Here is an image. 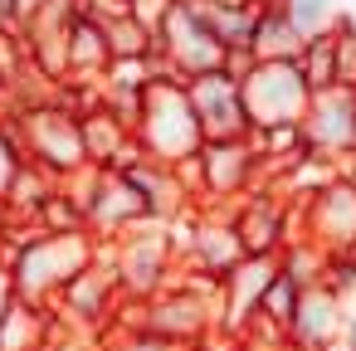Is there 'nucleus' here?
Masks as SVG:
<instances>
[{
    "mask_svg": "<svg viewBox=\"0 0 356 351\" xmlns=\"http://www.w3.org/2000/svg\"><path fill=\"white\" fill-rule=\"evenodd\" d=\"M108 64H113V59H108L103 20L79 6V15L69 20V40H64V69H69V79H79V83H98V79L108 74Z\"/></svg>",
    "mask_w": 356,
    "mask_h": 351,
    "instance_id": "2eb2a0df",
    "label": "nucleus"
},
{
    "mask_svg": "<svg viewBox=\"0 0 356 351\" xmlns=\"http://www.w3.org/2000/svg\"><path fill=\"white\" fill-rule=\"evenodd\" d=\"M118 278H113V268H108V259L98 254V263H88L64 293H59V307H54V317L59 322H69V327H88V332H98V327H113L118 322Z\"/></svg>",
    "mask_w": 356,
    "mask_h": 351,
    "instance_id": "9b49d317",
    "label": "nucleus"
},
{
    "mask_svg": "<svg viewBox=\"0 0 356 351\" xmlns=\"http://www.w3.org/2000/svg\"><path fill=\"white\" fill-rule=\"evenodd\" d=\"M103 35H108V59H152V49H156V35L132 15L103 20Z\"/></svg>",
    "mask_w": 356,
    "mask_h": 351,
    "instance_id": "412c9836",
    "label": "nucleus"
},
{
    "mask_svg": "<svg viewBox=\"0 0 356 351\" xmlns=\"http://www.w3.org/2000/svg\"><path fill=\"white\" fill-rule=\"evenodd\" d=\"M0 83H6V79H0Z\"/></svg>",
    "mask_w": 356,
    "mask_h": 351,
    "instance_id": "cd10ccee",
    "label": "nucleus"
},
{
    "mask_svg": "<svg viewBox=\"0 0 356 351\" xmlns=\"http://www.w3.org/2000/svg\"><path fill=\"white\" fill-rule=\"evenodd\" d=\"M273 273H278V259H239L220 278V302L215 307H220V332L225 336H239L259 317V302H264Z\"/></svg>",
    "mask_w": 356,
    "mask_h": 351,
    "instance_id": "ddd939ff",
    "label": "nucleus"
},
{
    "mask_svg": "<svg viewBox=\"0 0 356 351\" xmlns=\"http://www.w3.org/2000/svg\"><path fill=\"white\" fill-rule=\"evenodd\" d=\"M15 122H20V147H25V161H30V166H40V171L54 176V181H74L79 171H88V152H83V127H79V117H69V113L54 108L49 98L20 108Z\"/></svg>",
    "mask_w": 356,
    "mask_h": 351,
    "instance_id": "7ed1b4c3",
    "label": "nucleus"
},
{
    "mask_svg": "<svg viewBox=\"0 0 356 351\" xmlns=\"http://www.w3.org/2000/svg\"><path fill=\"white\" fill-rule=\"evenodd\" d=\"M341 307H346V297H337L332 288H307L288 322V346L293 351H332V341L341 332Z\"/></svg>",
    "mask_w": 356,
    "mask_h": 351,
    "instance_id": "4468645a",
    "label": "nucleus"
},
{
    "mask_svg": "<svg viewBox=\"0 0 356 351\" xmlns=\"http://www.w3.org/2000/svg\"><path fill=\"white\" fill-rule=\"evenodd\" d=\"M278 10L288 15V25L298 30L302 44L317 40V35H332L341 25V6H337V0H283Z\"/></svg>",
    "mask_w": 356,
    "mask_h": 351,
    "instance_id": "6ab92c4d",
    "label": "nucleus"
},
{
    "mask_svg": "<svg viewBox=\"0 0 356 351\" xmlns=\"http://www.w3.org/2000/svg\"><path fill=\"white\" fill-rule=\"evenodd\" d=\"M249 54H254V64H298L302 40H298V30L288 25L283 10H259L254 40H249Z\"/></svg>",
    "mask_w": 356,
    "mask_h": 351,
    "instance_id": "a211bd4d",
    "label": "nucleus"
},
{
    "mask_svg": "<svg viewBox=\"0 0 356 351\" xmlns=\"http://www.w3.org/2000/svg\"><path fill=\"white\" fill-rule=\"evenodd\" d=\"M244 93V113L254 132H273V127H302L307 117V83L298 74V64H254V74L239 83Z\"/></svg>",
    "mask_w": 356,
    "mask_h": 351,
    "instance_id": "423d86ee",
    "label": "nucleus"
},
{
    "mask_svg": "<svg viewBox=\"0 0 356 351\" xmlns=\"http://www.w3.org/2000/svg\"><path fill=\"white\" fill-rule=\"evenodd\" d=\"M98 239L88 229H74V234H30L15 254H10V293L25 297V302H49L59 297L88 263H98Z\"/></svg>",
    "mask_w": 356,
    "mask_h": 351,
    "instance_id": "f03ea898",
    "label": "nucleus"
},
{
    "mask_svg": "<svg viewBox=\"0 0 356 351\" xmlns=\"http://www.w3.org/2000/svg\"><path fill=\"white\" fill-rule=\"evenodd\" d=\"M191 254H195L200 273H205L210 283H220V278L244 259V254H239V239H234V229H229V215H200L195 229H191Z\"/></svg>",
    "mask_w": 356,
    "mask_h": 351,
    "instance_id": "dca6fc26",
    "label": "nucleus"
},
{
    "mask_svg": "<svg viewBox=\"0 0 356 351\" xmlns=\"http://www.w3.org/2000/svg\"><path fill=\"white\" fill-rule=\"evenodd\" d=\"M103 259H108V268H113V278H118V293L147 302V297H156V293L166 288V278H171V234H166V225H156V220L132 225L127 234H118V239L103 249Z\"/></svg>",
    "mask_w": 356,
    "mask_h": 351,
    "instance_id": "20e7f679",
    "label": "nucleus"
},
{
    "mask_svg": "<svg viewBox=\"0 0 356 351\" xmlns=\"http://www.w3.org/2000/svg\"><path fill=\"white\" fill-rule=\"evenodd\" d=\"M98 351H176V346H171V341H161V336H152V332L132 317L122 332L113 327V336H103V346H98Z\"/></svg>",
    "mask_w": 356,
    "mask_h": 351,
    "instance_id": "393cba45",
    "label": "nucleus"
},
{
    "mask_svg": "<svg viewBox=\"0 0 356 351\" xmlns=\"http://www.w3.org/2000/svg\"><path fill=\"white\" fill-rule=\"evenodd\" d=\"M302 142H307V152L332 156V161L356 152V93H346V88L317 93L302 117Z\"/></svg>",
    "mask_w": 356,
    "mask_h": 351,
    "instance_id": "f8f14e48",
    "label": "nucleus"
},
{
    "mask_svg": "<svg viewBox=\"0 0 356 351\" xmlns=\"http://www.w3.org/2000/svg\"><path fill=\"white\" fill-rule=\"evenodd\" d=\"M302 239H312L327 254H356V181L337 176L317 195H307L302 210Z\"/></svg>",
    "mask_w": 356,
    "mask_h": 351,
    "instance_id": "1a4fd4ad",
    "label": "nucleus"
},
{
    "mask_svg": "<svg viewBox=\"0 0 356 351\" xmlns=\"http://www.w3.org/2000/svg\"><path fill=\"white\" fill-rule=\"evenodd\" d=\"M298 74H302V83H307L312 98L337 88V49H332V35H317V40L302 44V54H298Z\"/></svg>",
    "mask_w": 356,
    "mask_h": 351,
    "instance_id": "aec40b11",
    "label": "nucleus"
},
{
    "mask_svg": "<svg viewBox=\"0 0 356 351\" xmlns=\"http://www.w3.org/2000/svg\"><path fill=\"white\" fill-rule=\"evenodd\" d=\"M186 98H191V113H195L205 142H244V137H254L249 113H244V93H239L234 79L200 74V79L186 83Z\"/></svg>",
    "mask_w": 356,
    "mask_h": 351,
    "instance_id": "0eeeda50",
    "label": "nucleus"
},
{
    "mask_svg": "<svg viewBox=\"0 0 356 351\" xmlns=\"http://www.w3.org/2000/svg\"><path fill=\"white\" fill-rule=\"evenodd\" d=\"M244 6H254V10H278L283 0H244Z\"/></svg>",
    "mask_w": 356,
    "mask_h": 351,
    "instance_id": "bb28decb",
    "label": "nucleus"
},
{
    "mask_svg": "<svg viewBox=\"0 0 356 351\" xmlns=\"http://www.w3.org/2000/svg\"><path fill=\"white\" fill-rule=\"evenodd\" d=\"M298 302H302V288H298L293 278L273 273V283H268V293H264V302H259V317H268L273 327H283V332H288V322H293Z\"/></svg>",
    "mask_w": 356,
    "mask_h": 351,
    "instance_id": "4be33fe9",
    "label": "nucleus"
},
{
    "mask_svg": "<svg viewBox=\"0 0 356 351\" xmlns=\"http://www.w3.org/2000/svg\"><path fill=\"white\" fill-rule=\"evenodd\" d=\"M229 229H234L244 259H278L293 244V234H288V205L273 190H249L229 210Z\"/></svg>",
    "mask_w": 356,
    "mask_h": 351,
    "instance_id": "6e6552de",
    "label": "nucleus"
},
{
    "mask_svg": "<svg viewBox=\"0 0 356 351\" xmlns=\"http://www.w3.org/2000/svg\"><path fill=\"white\" fill-rule=\"evenodd\" d=\"M142 156L152 166H166V171H181L200 156L205 137H200V122L191 113V98H186V83L176 79H152V88L142 93V113H137V127H132Z\"/></svg>",
    "mask_w": 356,
    "mask_h": 351,
    "instance_id": "f257e3e1",
    "label": "nucleus"
},
{
    "mask_svg": "<svg viewBox=\"0 0 356 351\" xmlns=\"http://www.w3.org/2000/svg\"><path fill=\"white\" fill-rule=\"evenodd\" d=\"M195 171H200V181H195L200 195H210L215 205H229V200L254 190V176L264 166H259L254 142L244 137V142H205L195 156Z\"/></svg>",
    "mask_w": 356,
    "mask_h": 351,
    "instance_id": "9d476101",
    "label": "nucleus"
},
{
    "mask_svg": "<svg viewBox=\"0 0 356 351\" xmlns=\"http://www.w3.org/2000/svg\"><path fill=\"white\" fill-rule=\"evenodd\" d=\"M186 6L200 15V25L215 35V44H220L225 54L249 49L254 25H259V10H254V6H244V0H186Z\"/></svg>",
    "mask_w": 356,
    "mask_h": 351,
    "instance_id": "f3484780",
    "label": "nucleus"
},
{
    "mask_svg": "<svg viewBox=\"0 0 356 351\" xmlns=\"http://www.w3.org/2000/svg\"><path fill=\"white\" fill-rule=\"evenodd\" d=\"M332 49H337V88L356 93V25L341 15V25L332 30Z\"/></svg>",
    "mask_w": 356,
    "mask_h": 351,
    "instance_id": "b1692460",
    "label": "nucleus"
},
{
    "mask_svg": "<svg viewBox=\"0 0 356 351\" xmlns=\"http://www.w3.org/2000/svg\"><path fill=\"white\" fill-rule=\"evenodd\" d=\"M137 322L152 336L171 341L176 351H191L210 332H220V307H215V297H200L195 283H176V288H161L156 297H147L137 307Z\"/></svg>",
    "mask_w": 356,
    "mask_h": 351,
    "instance_id": "39448f33",
    "label": "nucleus"
},
{
    "mask_svg": "<svg viewBox=\"0 0 356 351\" xmlns=\"http://www.w3.org/2000/svg\"><path fill=\"white\" fill-rule=\"evenodd\" d=\"M20 166H25V147H20V122L10 113V117H0V205H6Z\"/></svg>",
    "mask_w": 356,
    "mask_h": 351,
    "instance_id": "5701e85b",
    "label": "nucleus"
},
{
    "mask_svg": "<svg viewBox=\"0 0 356 351\" xmlns=\"http://www.w3.org/2000/svg\"><path fill=\"white\" fill-rule=\"evenodd\" d=\"M44 6H49V0H15V20L25 25V20H30V15H40Z\"/></svg>",
    "mask_w": 356,
    "mask_h": 351,
    "instance_id": "a878e982",
    "label": "nucleus"
}]
</instances>
